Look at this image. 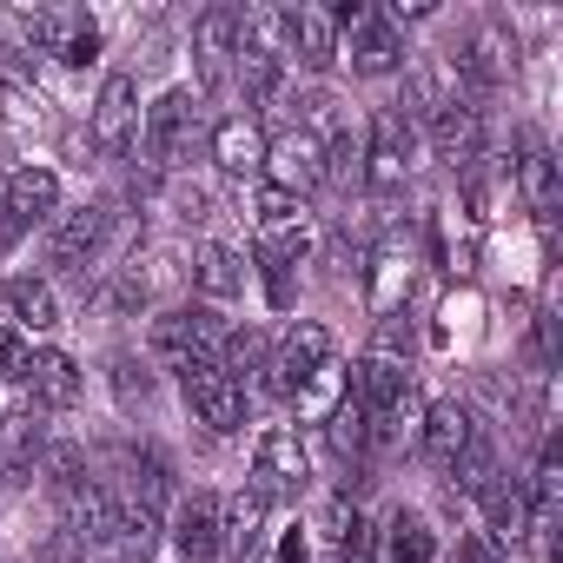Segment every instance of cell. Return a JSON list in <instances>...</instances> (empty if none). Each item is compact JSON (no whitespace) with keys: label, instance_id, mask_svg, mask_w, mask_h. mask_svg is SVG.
<instances>
[{"label":"cell","instance_id":"5","mask_svg":"<svg viewBox=\"0 0 563 563\" xmlns=\"http://www.w3.org/2000/svg\"><path fill=\"white\" fill-rule=\"evenodd\" d=\"M306 477H312V464H306V444H299V431H265L258 438V451H252V490L272 504V497H299L306 490Z\"/></svg>","mask_w":563,"mask_h":563},{"label":"cell","instance_id":"21","mask_svg":"<svg viewBox=\"0 0 563 563\" xmlns=\"http://www.w3.org/2000/svg\"><path fill=\"white\" fill-rule=\"evenodd\" d=\"M265 133L252 126V120H219L212 126V159L225 166V173H265Z\"/></svg>","mask_w":563,"mask_h":563},{"label":"cell","instance_id":"24","mask_svg":"<svg viewBox=\"0 0 563 563\" xmlns=\"http://www.w3.org/2000/svg\"><path fill=\"white\" fill-rule=\"evenodd\" d=\"M517 186H523V199H530V212H556V159L543 153V146H523V159H517Z\"/></svg>","mask_w":563,"mask_h":563},{"label":"cell","instance_id":"6","mask_svg":"<svg viewBox=\"0 0 563 563\" xmlns=\"http://www.w3.org/2000/svg\"><path fill=\"white\" fill-rule=\"evenodd\" d=\"M239 27H245L239 8H206V14H199V27H192V60H199V87H206V93H225V87H232Z\"/></svg>","mask_w":563,"mask_h":563},{"label":"cell","instance_id":"3","mask_svg":"<svg viewBox=\"0 0 563 563\" xmlns=\"http://www.w3.org/2000/svg\"><path fill=\"white\" fill-rule=\"evenodd\" d=\"M179 385H186L192 418H199L212 438H232V431L245 424V391L219 372V358H192V365H179Z\"/></svg>","mask_w":563,"mask_h":563},{"label":"cell","instance_id":"23","mask_svg":"<svg viewBox=\"0 0 563 563\" xmlns=\"http://www.w3.org/2000/svg\"><path fill=\"white\" fill-rule=\"evenodd\" d=\"M192 278H199L206 299H239V292H245V258H239L232 245H199Z\"/></svg>","mask_w":563,"mask_h":563},{"label":"cell","instance_id":"9","mask_svg":"<svg viewBox=\"0 0 563 563\" xmlns=\"http://www.w3.org/2000/svg\"><path fill=\"white\" fill-rule=\"evenodd\" d=\"M133 133H140V87H133V74H107V87L93 100V146L107 159H120L133 146Z\"/></svg>","mask_w":563,"mask_h":563},{"label":"cell","instance_id":"26","mask_svg":"<svg viewBox=\"0 0 563 563\" xmlns=\"http://www.w3.org/2000/svg\"><path fill=\"white\" fill-rule=\"evenodd\" d=\"M306 245H312L306 219H278V225H258V258H265V265H278V272H292V265L306 258Z\"/></svg>","mask_w":563,"mask_h":563},{"label":"cell","instance_id":"2","mask_svg":"<svg viewBox=\"0 0 563 563\" xmlns=\"http://www.w3.org/2000/svg\"><path fill=\"white\" fill-rule=\"evenodd\" d=\"M21 41L54 54L60 67H93L100 60V27L80 8H27L21 14Z\"/></svg>","mask_w":563,"mask_h":563},{"label":"cell","instance_id":"36","mask_svg":"<svg viewBox=\"0 0 563 563\" xmlns=\"http://www.w3.org/2000/svg\"><path fill=\"white\" fill-rule=\"evenodd\" d=\"M339 563H352V556H339Z\"/></svg>","mask_w":563,"mask_h":563},{"label":"cell","instance_id":"22","mask_svg":"<svg viewBox=\"0 0 563 563\" xmlns=\"http://www.w3.org/2000/svg\"><path fill=\"white\" fill-rule=\"evenodd\" d=\"M258 523H265V497L258 490H232L219 504V556H245L258 543Z\"/></svg>","mask_w":563,"mask_h":563},{"label":"cell","instance_id":"19","mask_svg":"<svg viewBox=\"0 0 563 563\" xmlns=\"http://www.w3.org/2000/svg\"><path fill=\"white\" fill-rule=\"evenodd\" d=\"M21 385H27V398H34L41 411H67V405L80 398V365H74L67 352H34Z\"/></svg>","mask_w":563,"mask_h":563},{"label":"cell","instance_id":"17","mask_svg":"<svg viewBox=\"0 0 563 563\" xmlns=\"http://www.w3.org/2000/svg\"><path fill=\"white\" fill-rule=\"evenodd\" d=\"M352 67H358V74H372V80L405 67V34H398V21H391V14H372V8H365V21L352 27Z\"/></svg>","mask_w":563,"mask_h":563},{"label":"cell","instance_id":"32","mask_svg":"<svg viewBox=\"0 0 563 563\" xmlns=\"http://www.w3.org/2000/svg\"><path fill=\"white\" fill-rule=\"evenodd\" d=\"M113 391H120V405L133 411V405H146V398H153V378H146L133 358H113Z\"/></svg>","mask_w":563,"mask_h":563},{"label":"cell","instance_id":"10","mask_svg":"<svg viewBox=\"0 0 563 563\" xmlns=\"http://www.w3.org/2000/svg\"><path fill=\"white\" fill-rule=\"evenodd\" d=\"M265 166L278 173L272 186H286V192L299 199V192H312V186L325 179V140H319L312 126H292L278 146H265Z\"/></svg>","mask_w":563,"mask_h":563},{"label":"cell","instance_id":"20","mask_svg":"<svg viewBox=\"0 0 563 563\" xmlns=\"http://www.w3.org/2000/svg\"><path fill=\"white\" fill-rule=\"evenodd\" d=\"M0 299H8V312H14V332H54L60 325V306H54L47 278H8Z\"/></svg>","mask_w":563,"mask_h":563},{"label":"cell","instance_id":"11","mask_svg":"<svg viewBox=\"0 0 563 563\" xmlns=\"http://www.w3.org/2000/svg\"><path fill=\"white\" fill-rule=\"evenodd\" d=\"M431 146L444 166H477L484 159V113L471 100H444L431 107Z\"/></svg>","mask_w":563,"mask_h":563},{"label":"cell","instance_id":"34","mask_svg":"<svg viewBox=\"0 0 563 563\" xmlns=\"http://www.w3.org/2000/svg\"><path fill=\"white\" fill-rule=\"evenodd\" d=\"M27 358H34L27 339H21L14 325H0V378H14V385H21V378H27Z\"/></svg>","mask_w":563,"mask_h":563},{"label":"cell","instance_id":"15","mask_svg":"<svg viewBox=\"0 0 563 563\" xmlns=\"http://www.w3.org/2000/svg\"><path fill=\"white\" fill-rule=\"evenodd\" d=\"M54 206H60V179L47 166H21V173H8V186H0V212H8L21 232L54 219Z\"/></svg>","mask_w":563,"mask_h":563},{"label":"cell","instance_id":"1","mask_svg":"<svg viewBox=\"0 0 563 563\" xmlns=\"http://www.w3.org/2000/svg\"><path fill=\"white\" fill-rule=\"evenodd\" d=\"M325 372H332V332H325V325H312V319H299V325L286 332V345L265 358L258 385H265L272 398H306Z\"/></svg>","mask_w":563,"mask_h":563},{"label":"cell","instance_id":"31","mask_svg":"<svg viewBox=\"0 0 563 563\" xmlns=\"http://www.w3.org/2000/svg\"><path fill=\"white\" fill-rule=\"evenodd\" d=\"M457 74H464L477 93H490V87L504 80V60H497V47H490V41H471V47L457 54Z\"/></svg>","mask_w":563,"mask_h":563},{"label":"cell","instance_id":"14","mask_svg":"<svg viewBox=\"0 0 563 563\" xmlns=\"http://www.w3.org/2000/svg\"><path fill=\"white\" fill-rule=\"evenodd\" d=\"M173 550L179 563H219V497L212 490H192L173 517Z\"/></svg>","mask_w":563,"mask_h":563},{"label":"cell","instance_id":"29","mask_svg":"<svg viewBox=\"0 0 563 563\" xmlns=\"http://www.w3.org/2000/svg\"><path fill=\"white\" fill-rule=\"evenodd\" d=\"M332 444H339L345 457H365V451L378 444V438H372V418H365V405H358L352 391H345L339 411H332Z\"/></svg>","mask_w":563,"mask_h":563},{"label":"cell","instance_id":"35","mask_svg":"<svg viewBox=\"0 0 563 563\" xmlns=\"http://www.w3.org/2000/svg\"><path fill=\"white\" fill-rule=\"evenodd\" d=\"M457 563H504V556H497V543L484 530H471V537H457Z\"/></svg>","mask_w":563,"mask_h":563},{"label":"cell","instance_id":"33","mask_svg":"<svg viewBox=\"0 0 563 563\" xmlns=\"http://www.w3.org/2000/svg\"><path fill=\"white\" fill-rule=\"evenodd\" d=\"M278 219H306V206L286 186H258V225H278Z\"/></svg>","mask_w":563,"mask_h":563},{"label":"cell","instance_id":"7","mask_svg":"<svg viewBox=\"0 0 563 563\" xmlns=\"http://www.w3.org/2000/svg\"><path fill=\"white\" fill-rule=\"evenodd\" d=\"M212 345H219V319L206 306H179V312L153 319V358H166L173 372L192 358H212Z\"/></svg>","mask_w":563,"mask_h":563},{"label":"cell","instance_id":"18","mask_svg":"<svg viewBox=\"0 0 563 563\" xmlns=\"http://www.w3.org/2000/svg\"><path fill=\"white\" fill-rule=\"evenodd\" d=\"M471 444H477V424H471L464 405H431V411H424V438H418V451H424L438 471H451Z\"/></svg>","mask_w":563,"mask_h":563},{"label":"cell","instance_id":"12","mask_svg":"<svg viewBox=\"0 0 563 563\" xmlns=\"http://www.w3.org/2000/svg\"><path fill=\"white\" fill-rule=\"evenodd\" d=\"M186 146H192V93L173 87V93H159L153 113H146V153H153V166H179Z\"/></svg>","mask_w":563,"mask_h":563},{"label":"cell","instance_id":"8","mask_svg":"<svg viewBox=\"0 0 563 563\" xmlns=\"http://www.w3.org/2000/svg\"><path fill=\"white\" fill-rule=\"evenodd\" d=\"M107 239H113V206H80V212H67V219L54 225L47 258H54L60 272H87V265L107 252Z\"/></svg>","mask_w":563,"mask_h":563},{"label":"cell","instance_id":"16","mask_svg":"<svg viewBox=\"0 0 563 563\" xmlns=\"http://www.w3.org/2000/svg\"><path fill=\"white\" fill-rule=\"evenodd\" d=\"M272 27L286 34V47H292L312 74H332V60H339V34H332V21H325L319 8H286Z\"/></svg>","mask_w":563,"mask_h":563},{"label":"cell","instance_id":"30","mask_svg":"<svg viewBox=\"0 0 563 563\" xmlns=\"http://www.w3.org/2000/svg\"><path fill=\"white\" fill-rule=\"evenodd\" d=\"M477 497H484V510H490V530H497V537H510V543H517V537L530 530V523H523V490H510V484H497V477H490ZM497 537H490V543H497Z\"/></svg>","mask_w":563,"mask_h":563},{"label":"cell","instance_id":"27","mask_svg":"<svg viewBox=\"0 0 563 563\" xmlns=\"http://www.w3.org/2000/svg\"><path fill=\"white\" fill-rule=\"evenodd\" d=\"M133 497H140L146 517H159V504L173 497V464H166V451H133Z\"/></svg>","mask_w":563,"mask_h":563},{"label":"cell","instance_id":"25","mask_svg":"<svg viewBox=\"0 0 563 563\" xmlns=\"http://www.w3.org/2000/svg\"><path fill=\"white\" fill-rule=\"evenodd\" d=\"M265 358H272V345H265V332H225V345H219V372L232 378V385H245V378H258L265 372Z\"/></svg>","mask_w":563,"mask_h":563},{"label":"cell","instance_id":"13","mask_svg":"<svg viewBox=\"0 0 563 563\" xmlns=\"http://www.w3.org/2000/svg\"><path fill=\"white\" fill-rule=\"evenodd\" d=\"M232 74H239V87H245V107H258V100L278 93V47L265 41V21H252V14H245V27H239Z\"/></svg>","mask_w":563,"mask_h":563},{"label":"cell","instance_id":"28","mask_svg":"<svg viewBox=\"0 0 563 563\" xmlns=\"http://www.w3.org/2000/svg\"><path fill=\"white\" fill-rule=\"evenodd\" d=\"M438 556V537L418 510H398L391 517V563H431Z\"/></svg>","mask_w":563,"mask_h":563},{"label":"cell","instance_id":"4","mask_svg":"<svg viewBox=\"0 0 563 563\" xmlns=\"http://www.w3.org/2000/svg\"><path fill=\"white\" fill-rule=\"evenodd\" d=\"M411 153H418V140H411V120L385 107V113L372 120V140H365V153H358V179H365L372 192H398V186H405V173H411Z\"/></svg>","mask_w":563,"mask_h":563}]
</instances>
